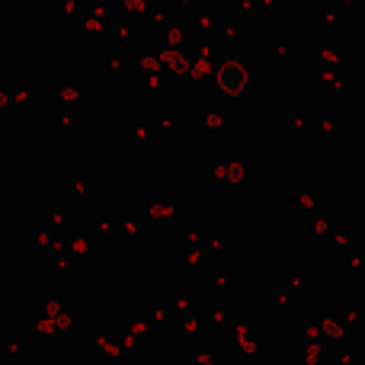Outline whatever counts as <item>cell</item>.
Masks as SVG:
<instances>
[{
    "label": "cell",
    "instance_id": "cell-1",
    "mask_svg": "<svg viewBox=\"0 0 365 365\" xmlns=\"http://www.w3.org/2000/svg\"><path fill=\"white\" fill-rule=\"evenodd\" d=\"M221 87H227V90H240V87H244V71H240V68H227V71H221Z\"/></svg>",
    "mask_w": 365,
    "mask_h": 365
}]
</instances>
